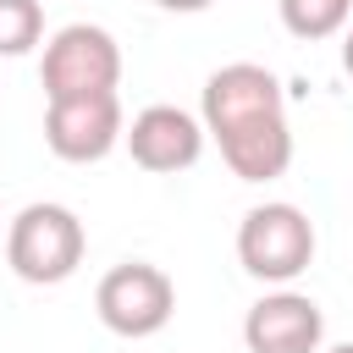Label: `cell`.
<instances>
[{
	"label": "cell",
	"instance_id": "cell-7",
	"mask_svg": "<svg viewBox=\"0 0 353 353\" xmlns=\"http://www.w3.org/2000/svg\"><path fill=\"white\" fill-rule=\"evenodd\" d=\"M243 342L248 353H320L325 342V314L309 292L276 287L243 314Z\"/></svg>",
	"mask_w": 353,
	"mask_h": 353
},
{
	"label": "cell",
	"instance_id": "cell-8",
	"mask_svg": "<svg viewBox=\"0 0 353 353\" xmlns=\"http://www.w3.org/2000/svg\"><path fill=\"white\" fill-rule=\"evenodd\" d=\"M204 138H210L204 121L188 116L182 105H149V110L132 116V127H127L121 143H127L132 165H143V171H154V176H171V171L199 165Z\"/></svg>",
	"mask_w": 353,
	"mask_h": 353
},
{
	"label": "cell",
	"instance_id": "cell-10",
	"mask_svg": "<svg viewBox=\"0 0 353 353\" xmlns=\"http://www.w3.org/2000/svg\"><path fill=\"white\" fill-rule=\"evenodd\" d=\"M44 39V6L39 0H0V55H28Z\"/></svg>",
	"mask_w": 353,
	"mask_h": 353
},
{
	"label": "cell",
	"instance_id": "cell-13",
	"mask_svg": "<svg viewBox=\"0 0 353 353\" xmlns=\"http://www.w3.org/2000/svg\"><path fill=\"white\" fill-rule=\"evenodd\" d=\"M325 353H353V342H336V347H325Z\"/></svg>",
	"mask_w": 353,
	"mask_h": 353
},
{
	"label": "cell",
	"instance_id": "cell-9",
	"mask_svg": "<svg viewBox=\"0 0 353 353\" xmlns=\"http://www.w3.org/2000/svg\"><path fill=\"white\" fill-rule=\"evenodd\" d=\"M281 6V28L292 39H336L353 17V0H276Z\"/></svg>",
	"mask_w": 353,
	"mask_h": 353
},
{
	"label": "cell",
	"instance_id": "cell-5",
	"mask_svg": "<svg viewBox=\"0 0 353 353\" xmlns=\"http://www.w3.org/2000/svg\"><path fill=\"white\" fill-rule=\"evenodd\" d=\"M44 99H83V94H116L121 83V44L94 22H66L39 61Z\"/></svg>",
	"mask_w": 353,
	"mask_h": 353
},
{
	"label": "cell",
	"instance_id": "cell-6",
	"mask_svg": "<svg viewBox=\"0 0 353 353\" xmlns=\"http://www.w3.org/2000/svg\"><path fill=\"white\" fill-rule=\"evenodd\" d=\"M127 138L121 99L116 94H83V99H50L44 105V143L66 165H94Z\"/></svg>",
	"mask_w": 353,
	"mask_h": 353
},
{
	"label": "cell",
	"instance_id": "cell-1",
	"mask_svg": "<svg viewBox=\"0 0 353 353\" xmlns=\"http://www.w3.org/2000/svg\"><path fill=\"white\" fill-rule=\"evenodd\" d=\"M199 121L221 143V160L237 182H276L292 165L287 94H281V77L259 61L215 66L204 77Z\"/></svg>",
	"mask_w": 353,
	"mask_h": 353
},
{
	"label": "cell",
	"instance_id": "cell-2",
	"mask_svg": "<svg viewBox=\"0 0 353 353\" xmlns=\"http://www.w3.org/2000/svg\"><path fill=\"white\" fill-rule=\"evenodd\" d=\"M83 254H88V232L66 204H50V199L22 204L6 226V265L28 287H61L66 276H77Z\"/></svg>",
	"mask_w": 353,
	"mask_h": 353
},
{
	"label": "cell",
	"instance_id": "cell-3",
	"mask_svg": "<svg viewBox=\"0 0 353 353\" xmlns=\"http://www.w3.org/2000/svg\"><path fill=\"white\" fill-rule=\"evenodd\" d=\"M314 259V221L298 210V204H254L243 221H237V265L254 276V281H270V287H287L309 270Z\"/></svg>",
	"mask_w": 353,
	"mask_h": 353
},
{
	"label": "cell",
	"instance_id": "cell-4",
	"mask_svg": "<svg viewBox=\"0 0 353 353\" xmlns=\"http://www.w3.org/2000/svg\"><path fill=\"white\" fill-rule=\"evenodd\" d=\"M94 309H99L105 331L138 342V336H154V331L171 325V314H176V281L160 265H149V259H121V265H110L99 276Z\"/></svg>",
	"mask_w": 353,
	"mask_h": 353
},
{
	"label": "cell",
	"instance_id": "cell-12",
	"mask_svg": "<svg viewBox=\"0 0 353 353\" xmlns=\"http://www.w3.org/2000/svg\"><path fill=\"white\" fill-rule=\"evenodd\" d=\"M342 66H347V77H353V28H347V39H342Z\"/></svg>",
	"mask_w": 353,
	"mask_h": 353
},
{
	"label": "cell",
	"instance_id": "cell-11",
	"mask_svg": "<svg viewBox=\"0 0 353 353\" xmlns=\"http://www.w3.org/2000/svg\"><path fill=\"white\" fill-rule=\"evenodd\" d=\"M154 6H160V11H204L210 0H154Z\"/></svg>",
	"mask_w": 353,
	"mask_h": 353
}]
</instances>
